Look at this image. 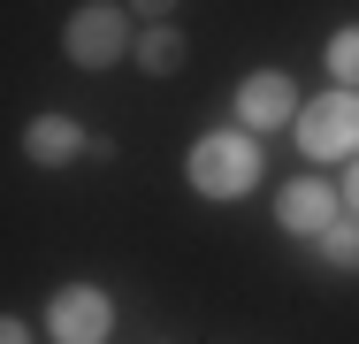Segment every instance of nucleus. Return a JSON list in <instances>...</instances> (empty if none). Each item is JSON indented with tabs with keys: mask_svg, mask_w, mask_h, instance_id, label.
I'll return each mask as SVG.
<instances>
[{
	"mask_svg": "<svg viewBox=\"0 0 359 344\" xmlns=\"http://www.w3.org/2000/svg\"><path fill=\"white\" fill-rule=\"evenodd\" d=\"M290 131H298V153H306V161H359V92L329 84L321 100L298 107Z\"/></svg>",
	"mask_w": 359,
	"mask_h": 344,
	"instance_id": "f03ea898",
	"label": "nucleus"
},
{
	"mask_svg": "<svg viewBox=\"0 0 359 344\" xmlns=\"http://www.w3.org/2000/svg\"><path fill=\"white\" fill-rule=\"evenodd\" d=\"M313 260H321V268H337V275H359V214H344V222L313 245Z\"/></svg>",
	"mask_w": 359,
	"mask_h": 344,
	"instance_id": "1a4fd4ad",
	"label": "nucleus"
},
{
	"mask_svg": "<svg viewBox=\"0 0 359 344\" xmlns=\"http://www.w3.org/2000/svg\"><path fill=\"white\" fill-rule=\"evenodd\" d=\"M130 46H138L130 39V8H115V0H84L69 23H62V54L76 69H115Z\"/></svg>",
	"mask_w": 359,
	"mask_h": 344,
	"instance_id": "7ed1b4c3",
	"label": "nucleus"
},
{
	"mask_svg": "<svg viewBox=\"0 0 359 344\" xmlns=\"http://www.w3.org/2000/svg\"><path fill=\"white\" fill-rule=\"evenodd\" d=\"M184 176H191L199 199H245L268 176V153H260V138L245 131V123H222V131H207L184 153Z\"/></svg>",
	"mask_w": 359,
	"mask_h": 344,
	"instance_id": "f257e3e1",
	"label": "nucleus"
},
{
	"mask_svg": "<svg viewBox=\"0 0 359 344\" xmlns=\"http://www.w3.org/2000/svg\"><path fill=\"white\" fill-rule=\"evenodd\" d=\"M0 344H39V337H31V322H23V314H8V322H0Z\"/></svg>",
	"mask_w": 359,
	"mask_h": 344,
	"instance_id": "f8f14e48",
	"label": "nucleus"
},
{
	"mask_svg": "<svg viewBox=\"0 0 359 344\" xmlns=\"http://www.w3.org/2000/svg\"><path fill=\"white\" fill-rule=\"evenodd\" d=\"M298 84H290V69H252L245 84H237V123L260 138V131H283V123H298Z\"/></svg>",
	"mask_w": 359,
	"mask_h": 344,
	"instance_id": "423d86ee",
	"label": "nucleus"
},
{
	"mask_svg": "<svg viewBox=\"0 0 359 344\" xmlns=\"http://www.w3.org/2000/svg\"><path fill=\"white\" fill-rule=\"evenodd\" d=\"M276 222H283V237H298V245H321L344 222V192L329 176H290L283 192H276Z\"/></svg>",
	"mask_w": 359,
	"mask_h": 344,
	"instance_id": "39448f33",
	"label": "nucleus"
},
{
	"mask_svg": "<svg viewBox=\"0 0 359 344\" xmlns=\"http://www.w3.org/2000/svg\"><path fill=\"white\" fill-rule=\"evenodd\" d=\"M123 8H138L145 23H168V15H176V0H123Z\"/></svg>",
	"mask_w": 359,
	"mask_h": 344,
	"instance_id": "9b49d317",
	"label": "nucleus"
},
{
	"mask_svg": "<svg viewBox=\"0 0 359 344\" xmlns=\"http://www.w3.org/2000/svg\"><path fill=\"white\" fill-rule=\"evenodd\" d=\"M92 145H100V138L84 131L76 115H31V123H23V153H31L39 168H69V161H92Z\"/></svg>",
	"mask_w": 359,
	"mask_h": 344,
	"instance_id": "0eeeda50",
	"label": "nucleus"
},
{
	"mask_svg": "<svg viewBox=\"0 0 359 344\" xmlns=\"http://www.w3.org/2000/svg\"><path fill=\"white\" fill-rule=\"evenodd\" d=\"M46 337L54 344H107L115 337V298L100 283H62L46 298Z\"/></svg>",
	"mask_w": 359,
	"mask_h": 344,
	"instance_id": "20e7f679",
	"label": "nucleus"
},
{
	"mask_svg": "<svg viewBox=\"0 0 359 344\" xmlns=\"http://www.w3.org/2000/svg\"><path fill=\"white\" fill-rule=\"evenodd\" d=\"M329 84H344V92H359V23H344V31H329Z\"/></svg>",
	"mask_w": 359,
	"mask_h": 344,
	"instance_id": "9d476101",
	"label": "nucleus"
},
{
	"mask_svg": "<svg viewBox=\"0 0 359 344\" xmlns=\"http://www.w3.org/2000/svg\"><path fill=\"white\" fill-rule=\"evenodd\" d=\"M130 62H138L145 77H176V69L191 62V39H184L176 23H145V31H138V46H130Z\"/></svg>",
	"mask_w": 359,
	"mask_h": 344,
	"instance_id": "6e6552de",
	"label": "nucleus"
},
{
	"mask_svg": "<svg viewBox=\"0 0 359 344\" xmlns=\"http://www.w3.org/2000/svg\"><path fill=\"white\" fill-rule=\"evenodd\" d=\"M344 206L359 214V161H352V176H344Z\"/></svg>",
	"mask_w": 359,
	"mask_h": 344,
	"instance_id": "ddd939ff",
	"label": "nucleus"
}]
</instances>
